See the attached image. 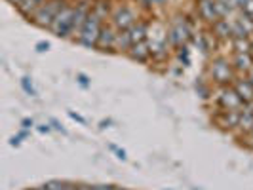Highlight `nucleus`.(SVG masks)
I'll list each match as a JSON object with an SVG mask.
<instances>
[{
    "mask_svg": "<svg viewBox=\"0 0 253 190\" xmlns=\"http://www.w3.org/2000/svg\"><path fill=\"white\" fill-rule=\"evenodd\" d=\"M67 4H69V0H46L37 12L33 13V17L29 21L40 29H50L55 15L61 12V8H65Z\"/></svg>",
    "mask_w": 253,
    "mask_h": 190,
    "instance_id": "obj_1",
    "label": "nucleus"
},
{
    "mask_svg": "<svg viewBox=\"0 0 253 190\" xmlns=\"http://www.w3.org/2000/svg\"><path fill=\"white\" fill-rule=\"evenodd\" d=\"M105 25V21H103L101 17H97L95 13L91 12L88 15V19H86V23L82 27V31H80V35H78V44L80 46H84V48H88V50H95V46H97V38L101 35V29Z\"/></svg>",
    "mask_w": 253,
    "mask_h": 190,
    "instance_id": "obj_2",
    "label": "nucleus"
},
{
    "mask_svg": "<svg viewBox=\"0 0 253 190\" xmlns=\"http://www.w3.org/2000/svg\"><path fill=\"white\" fill-rule=\"evenodd\" d=\"M73 17H75V6L69 2L61 12L55 15L50 31L57 38H73Z\"/></svg>",
    "mask_w": 253,
    "mask_h": 190,
    "instance_id": "obj_3",
    "label": "nucleus"
},
{
    "mask_svg": "<svg viewBox=\"0 0 253 190\" xmlns=\"http://www.w3.org/2000/svg\"><path fill=\"white\" fill-rule=\"evenodd\" d=\"M210 76H211V80H215L217 84H221V86H228L230 82L236 80L234 67L228 63L225 57H215L210 63Z\"/></svg>",
    "mask_w": 253,
    "mask_h": 190,
    "instance_id": "obj_4",
    "label": "nucleus"
},
{
    "mask_svg": "<svg viewBox=\"0 0 253 190\" xmlns=\"http://www.w3.org/2000/svg\"><path fill=\"white\" fill-rule=\"evenodd\" d=\"M190 27L189 23L183 19V17H175L173 21H171V25L168 29V33H166V37H168V44L169 46H173V48H181V46H185L187 44V40L190 38Z\"/></svg>",
    "mask_w": 253,
    "mask_h": 190,
    "instance_id": "obj_5",
    "label": "nucleus"
},
{
    "mask_svg": "<svg viewBox=\"0 0 253 190\" xmlns=\"http://www.w3.org/2000/svg\"><path fill=\"white\" fill-rule=\"evenodd\" d=\"M113 25L116 31H127L131 25L137 23V15L129 6H118L113 12Z\"/></svg>",
    "mask_w": 253,
    "mask_h": 190,
    "instance_id": "obj_6",
    "label": "nucleus"
},
{
    "mask_svg": "<svg viewBox=\"0 0 253 190\" xmlns=\"http://www.w3.org/2000/svg\"><path fill=\"white\" fill-rule=\"evenodd\" d=\"M217 105L223 111H240L244 107V101H242V97L236 93V89L232 86H223L221 95L217 97Z\"/></svg>",
    "mask_w": 253,
    "mask_h": 190,
    "instance_id": "obj_7",
    "label": "nucleus"
},
{
    "mask_svg": "<svg viewBox=\"0 0 253 190\" xmlns=\"http://www.w3.org/2000/svg\"><path fill=\"white\" fill-rule=\"evenodd\" d=\"M127 57L131 61H137V63H149L152 57V48L149 40H143L131 46V50L127 51Z\"/></svg>",
    "mask_w": 253,
    "mask_h": 190,
    "instance_id": "obj_8",
    "label": "nucleus"
},
{
    "mask_svg": "<svg viewBox=\"0 0 253 190\" xmlns=\"http://www.w3.org/2000/svg\"><path fill=\"white\" fill-rule=\"evenodd\" d=\"M116 29L114 25H109V23H105L101 29V35L97 38V46H95V50L99 51H114V40H116Z\"/></svg>",
    "mask_w": 253,
    "mask_h": 190,
    "instance_id": "obj_9",
    "label": "nucleus"
},
{
    "mask_svg": "<svg viewBox=\"0 0 253 190\" xmlns=\"http://www.w3.org/2000/svg\"><path fill=\"white\" fill-rule=\"evenodd\" d=\"M196 10L206 23L213 25L215 21H219V15L215 12V0H196Z\"/></svg>",
    "mask_w": 253,
    "mask_h": 190,
    "instance_id": "obj_10",
    "label": "nucleus"
},
{
    "mask_svg": "<svg viewBox=\"0 0 253 190\" xmlns=\"http://www.w3.org/2000/svg\"><path fill=\"white\" fill-rule=\"evenodd\" d=\"M217 126L223 129H236L240 122V111H221V114L215 118Z\"/></svg>",
    "mask_w": 253,
    "mask_h": 190,
    "instance_id": "obj_11",
    "label": "nucleus"
},
{
    "mask_svg": "<svg viewBox=\"0 0 253 190\" xmlns=\"http://www.w3.org/2000/svg\"><path fill=\"white\" fill-rule=\"evenodd\" d=\"M232 88L236 89V93L240 95L244 103L253 101V84L248 78H236V80L232 82Z\"/></svg>",
    "mask_w": 253,
    "mask_h": 190,
    "instance_id": "obj_12",
    "label": "nucleus"
},
{
    "mask_svg": "<svg viewBox=\"0 0 253 190\" xmlns=\"http://www.w3.org/2000/svg\"><path fill=\"white\" fill-rule=\"evenodd\" d=\"M133 46V40L129 37V31H118L114 40V51L116 53H127Z\"/></svg>",
    "mask_w": 253,
    "mask_h": 190,
    "instance_id": "obj_13",
    "label": "nucleus"
},
{
    "mask_svg": "<svg viewBox=\"0 0 253 190\" xmlns=\"http://www.w3.org/2000/svg\"><path fill=\"white\" fill-rule=\"evenodd\" d=\"M211 31H213V37L219 38V40H227V38H232V21L228 19H219L211 25Z\"/></svg>",
    "mask_w": 253,
    "mask_h": 190,
    "instance_id": "obj_14",
    "label": "nucleus"
},
{
    "mask_svg": "<svg viewBox=\"0 0 253 190\" xmlns=\"http://www.w3.org/2000/svg\"><path fill=\"white\" fill-rule=\"evenodd\" d=\"M232 67H234V71H238V73H250L253 67V57L252 53H236L234 55V59H232Z\"/></svg>",
    "mask_w": 253,
    "mask_h": 190,
    "instance_id": "obj_15",
    "label": "nucleus"
},
{
    "mask_svg": "<svg viewBox=\"0 0 253 190\" xmlns=\"http://www.w3.org/2000/svg\"><path fill=\"white\" fill-rule=\"evenodd\" d=\"M127 31H129V37H131V40H133V44L143 42V40L149 38V25H147L145 21H137L135 25H131Z\"/></svg>",
    "mask_w": 253,
    "mask_h": 190,
    "instance_id": "obj_16",
    "label": "nucleus"
},
{
    "mask_svg": "<svg viewBox=\"0 0 253 190\" xmlns=\"http://www.w3.org/2000/svg\"><path fill=\"white\" fill-rule=\"evenodd\" d=\"M44 2H46V0H23V2L17 6V12L21 13L23 17H27V19H31V17H33V13L37 12Z\"/></svg>",
    "mask_w": 253,
    "mask_h": 190,
    "instance_id": "obj_17",
    "label": "nucleus"
},
{
    "mask_svg": "<svg viewBox=\"0 0 253 190\" xmlns=\"http://www.w3.org/2000/svg\"><path fill=\"white\" fill-rule=\"evenodd\" d=\"M91 12L95 13L97 17H101L103 21L107 19V15L111 13V4H109V0H95V4H93V10Z\"/></svg>",
    "mask_w": 253,
    "mask_h": 190,
    "instance_id": "obj_18",
    "label": "nucleus"
},
{
    "mask_svg": "<svg viewBox=\"0 0 253 190\" xmlns=\"http://www.w3.org/2000/svg\"><path fill=\"white\" fill-rule=\"evenodd\" d=\"M48 190H73V185L71 181H61V179H51V181H46L44 183Z\"/></svg>",
    "mask_w": 253,
    "mask_h": 190,
    "instance_id": "obj_19",
    "label": "nucleus"
},
{
    "mask_svg": "<svg viewBox=\"0 0 253 190\" xmlns=\"http://www.w3.org/2000/svg\"><path fill=\"white\" fill-rule=\"evenodd\" d=\"M234 51L236 53H252V40L250 38H234Z\"/></svg>",
    "mask_w": 253,
    "mask_h": 190,
    "instance_id": "obj_20",
    "label": "nucleus"
},
{
    "mask_svg": "<svg viewBox=\"0 0 253 190\" xmlns=\"http://www.w3.org/2000/svg\"><path fill=\"white\" fill-rule=\"evenodd\" d=\"M232 38H250V31L242 23V19L232 21Z\"/></svg>",
    "mask_w": 253,
    "mask_h": 190,
    "instance_id": "obj_21",
    "label": "nucleus"
},
{
    "mask_svg": "<svg viewBox=\"0 0 253 190\" xmlns=\"http://www.w3.org/2000/svg\"><path fill=\"white\" fill-rule=\"evenodd\" d=\"M21 88H23V91H25L27 95L37 97V89H35V86H33L31 76H23V78H21Z\"/></svg>",
    "mask_w": 253,
    "mask_h": 190,
    "instance_id": "obj_22",
    "label": "nucleus"
},
{
    "mask_svg": "<svg viewBox=\"0 0 253 190\" xmlns=\"http://www.w3.org/2000/svg\"><path fill=\"white\" fill-rule=\"evenodd\" d=\"M177 57L185 67H189L190 65V51H189V46H187V44L181 46V48H177Z\"/></svg>",
    "mask_w": 253,
    "mask_h": 190,
    "instance_id": "obj_23",
    "label": "nucleus"
},
{
    "mask_svg": "<svg viewBox=\"0 0 253 190\" xmlns=\"http://www.w3.org/2000/svg\"><path fill=\"white\" fill-rule=\"evenodd\" d=\"M76 82L82 86L84 89H88L89 88V84H91V80H89V76L88 75H84V73H76Z\"/></svg>",
    "mask_w": 253,
    "mask_h": 190,
    "instance_id": "obj_24",
    "label": "nucleus"
},
{
    "mask_svg": "<svg viewBox=\"0 0 253 190\" xmlns=\"http://www.w3.org/2000/svg\"><path fill=\"white\" fill-rule=\"evenodd\" d=\"M246 2H248V0H228L227 4H228V8H230L232 12H236V10L240 12L242 8H244V4H246Z\"/></svg>",
    "mask_w": 253,
    "mask_h": 190,
    "instance_id": "obj_25",
    "label": "nucleus"
},
{
    "mask_svg": "<svg viewBox=\"0 0 253 190\" xmlns=\"http://www.w3.org/2000/svg\"><path fill=\"white\" fill-rule=\"evenodd\" d=\"M242 15H246V17H252L253 19V0H248L246 4H244V8L240 10Z\"/></svg>",
    "mask_w": 253,
    "mask_h": 190,
    "instance_id": "obj_26",
    "label": "nucleus"
},
{
    "mask_svg": "<svg viewBox=\"0 0 253 190\" xmlns=\"http://www.w3.org/2000/svg\"><path fill=\"white\" fill-rule=\"evenodd\" d=\"M196 91H198V95H200L202 99H208V95H210V88L204 86L202 82H196Z\"/></svg>",
    "mask_w": 253,
    "mask_h": 190,
    "instance_id": "obj_27",
    "label": "nucleus"
},
{
    "mask_svg": "<svg viewBox=\"0 0 253 190\" xmlns=\"http://www.w3.org/2000/svg\"><path fill=\"white\" fill-rule=\"evenodd\" d=\"M50 124H51V127L55 129V131H59V133H63V135H67V129L63 127V124L57 120V118H50Z\"/></svg>",
    "mask_w": 253,
    "mask_h": 190,
    "instance_id": "obj_28",
    "label": "nucleus"
},
{
    "mask_svg": "<svg viewBox=\"0 0 253 190\" xmlns=\"http://www.w3.org/2000/svg\"><path fill=\"white\" fill-rule=\"evenodd\" d=\"M109 149H111V151H113L114 154H116V156H118V158H120V160H122V162H126V160H127V154H126V151H122V149H118V147H116V145H109Z\"/></svg>",
    "mask_w": 253,
    "mask_h": 190,
    "instance_id": "obj_29",
    "label": "nucleus"
},
{
    "mask_svg": "<svg viewBox=\"0 0 253 190\" xmlns=\"http://www.w3.org/2000/svg\"><path fill=\"white\" fill-rule=\"evenodd\" d=\"M69 118H73V120H75V122H78V124H82V126H86V124H88V120H86V118H84V116H80V114H76L75 111H69Z\"/></svg>",
    "mask_w": 253,
    "mask_h": 190,
    "instance_id": "obj_30",
    "label": "nucleus"
},
{
    "mask_svg": "<svg viewBox=\"0 0 253 190\" xmlns=\"http://www.w3.org/2000/svg\"><path fill=\"white\" fill-rule=\"evenodd\" d=\"M35 50L38 51V53H44V51L50 50V42H46V40H40V42H37L35 44Z\"/></svg>",
    "mask_w": 253,
    "mask_h": 190,
    "instance_id": "obj_31",
    "label": "nucleus"
},
{
    "mask_svg": "<svg viewBox=\"0 0 253 190\" xmlns=\"http://www.w3.org/2000/svg\"><path fill=\"white\" fill-rule=\"evenodd\" d=\"M37 129H38V133H42V135H46V133H50L51 129V124L48 122V124H40V126H37Z\"/></svg>",
    "mask_w": 253,
    "mask_h": 190,
    "instance_id": "obj_32",
    "label": "nucleus"
},
{
    "mask_svg": "<svg viewBox=\"0 0 253 190\" xmlns=\"http://www.w3.org/2000/svg\"><path fill=\"white\" fill-rule=\"evenodd\" d=\"M73 190H93V185H88V183H78V185H73Z\"/></svg>",
    "mask_w": 253,
    "mask_h": 190,
    "instance_id": "obj_33",
    "label": "nucleus"
},
{
    "mask_svg": "<svg viewBox=\"0 0 253 190\" xmlns=\"http://www.w3.org/2000/svg\"><path fill=\"white\" fill-rule=\"evenodd\" d=\"M33 126H35V120H33V118H23V120H21V127H23V129H31Z\"/></svg>",
    "mask_w": 253,
    "mask_h": 190,
    "instance_id": "obj_34",
    "label": "nucleus"
},
{
    "mask_svg": "<svg viewBox=\"0 0 253 190\" xmlns=\"http://www.w3.org/2000/svg\"><path fill=\"white\" fill-rule=\"evenodd\" d=\"M113 126V120L111 118H107V120H101L99 122V129H107V127H111Z\"/></svg>",
    "mask_w": 253,
    "mask_h": 190,
    "instance_id": "obj_35",
    "label": "nucleus"
},
{
    "mask_svg": "<svg viewBox=\"0 0 253 190\" xmlns=\"http://www.w3.org/2000/svg\"><path fill=\"white\" fill-rule=\"evenodd\" d=\"M19 145H21V137H19V135L10 137V147H19Z\"/></svg>",
    "mask_w": 253,
    "mask_h": 190,
    "instance_id": "obj_36",
    "label": "nucleus"
},
{
    "mask_svg": "<svg viewBox=\"0 0 253 190\" xmlns=\"http://www.w3.org/2000/svg\"><path fill=\"white\" fill-rule=\"evenodd\" d=\"M93 190H113V185H93Z\"/></svg>",
    "mask_w": 253,
    "mask_h": 190,
    "instance_id": "obj_37",
    "label": "nucleus"
},
{
    "mask_svg": "<svg viewBox=\"0 0 253 190\" xmlns=\"http://www.w3.org/2000/svg\"><path fill=\"white\" fill-rule=\"evenodd\" d=\"M17 135H19V137H21V139H27V137H29V135H31V133H29V129H23V127H21V131H19V133H17Z\"/></svg>",
    "mask_w": 253,
    "mask_h": 190,
    "instance_id": "obj_38",
    "label": "nucleus"
},
{
    "mask_svg": "<svg viewBox=\"0 0 253 190\" xmlns=\"http://www.w3.org/2000/svg\"><path fill=\"white\" fill-rule=\"evenodd\" d=\"M137 2H139L141 6H145V8H152V0H137Z\"/></svg>",
    "mask_w": 253,
    "mask_h": 190,
    "instance_id": "obj_39",
    "label": "nucleus"
},
{
    "mask_svg": "<svg viewBox=\"0 0 253 190\" xmlns=\"http://www.w3.org/2000/svg\"><path fill=\"white\" fill-rule=\"evenodd\" d=\"M248 141H252V143H248V149H252L253 151V129L248 133Z\"/></svg>",
    "mask_w": 253,
    "mask_h": 190,
    "instance_id": "obj_40",
    "label": "nucleus"
},
{
    "mask_svg": "<svg viewBox=\"0 0 253 190\" xmlns=\"http://www.w3.org/2000/svg\"><path fill=\"white\" fill-rule=\"evenodd\" d=\"M166 2H168V0H152L151 4H152V6H164Z\"/></svg>",
    "mask_w": 253,
    "mask_h": 190,
    "instance_id": "obj_41",
    "label": "nucleus"
},
{
    "mask_svg": "<svg viewBox=\"0 0 253 190\" xmlns=\"http://www.w3.org/2000/svg\"><path fill=\"white\" fill-rule=\"evenodd\" d=\"M6 2H10V4H13V6H15V8H17V6H19V4H21V2H23V0H6Z\"/></svg>",
    "mask_w": 253,
    "mask_h": 190,
    "instance_id": "obj_42",
    "label": "nucleus"
},
{
    "mask_svg": "<svg viewBox=\"0 0 253 190\" xmlns=\"http://www.w3.org/2000/svg\"><path fill=\"white\" fill-rule=\"evenodd\" d=\"M246 78H248V80H250V82L253 84V67H252V71L248 73V76H246Z\"/></svg>",
    "mask_w": 253,
    "mask_h": 190,
    "instance_id": "obj_43",
    "label": "nucleus"
},
{
    "mask_svg": "<svg viewBox=\"0 0 253 190\" xmlns=\"http://www.w3.org/2000/svg\"><path fill=\"white\" fill-rule=\"evenodd\" d=\"M31 190H48V189H46V185H40V187H35V189Z\"/></svg>",
    "mask_w": 253,
    "mask_h": 190,
    "instance_id": "obj_44",
    "label": "nucleus"
},
{
    "mask_svg": "<svg viewBox=\"0 0 253 190\" xmlns=\"http://www.w3.org/2000/svg\"><path fill=\"white\" fill-rule=\"evenodd\" d=\"M113 190H127V189H124V187H116V185H113Z\"/></svg>",
    "mask_w": 253,
    "mask_h": 190,
    "instance_id": "obj_45",
    "label": "nucleus"
},
{
    "mask_svg": "<svg viewBox=\"0 0 253 190\" xmlns=\"http://www.w3.org/2000/svg\"><path fill=\"white\" fill-rule=\"evenodd\" d=\"M215 2H225V4H227L228 0H215Z\"/></svg>",
    "mask_w": 253,
    "mask_h": 190,
    "instance_id": "obj_46",
    "label": "nucleus"
},
{
    "mask_svg": "<svg viewBox=\"0 0 253 190\" xmlns=\"http://www.w3.org/2000/svg\"><path fill=\"white\" fill-rule=\"evenodd\" d=\"M252 57H253V40H252Z\"/></svg>",
    "mask_w": 253,
    "mask_h": 190,
    "instance_id": "obj_47",
    "label": "nucleus"
}]
</instances>
